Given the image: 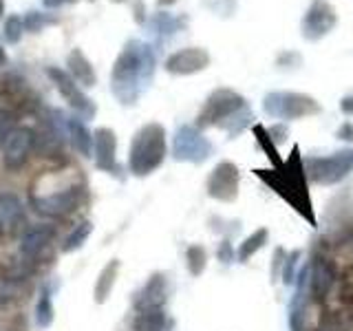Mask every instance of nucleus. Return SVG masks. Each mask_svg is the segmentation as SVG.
Returning <instances> with one entry per match:
<instances>
[{
  "mask_svg": "<svg viewBox=\"0 0 353 331\" xmlns=\"http://www.w3.org/2000/svg\"><path fill=\"white\" fill-rule=\"evenodd\" d=\"M55 234V230L47 223H36V225H31L25 234H22L20 239V254H22V259H27V261H33L38 257V254L49 245V241L53 239Z\"/></svg>",
  "mask_w": 353,
  "mask_h": 331,
  "instance_id": "nucleus-17",
  "label": "nucleus"
},
{
  "mask_svg": "<svg viewBox=\"0 0 353 331\" xmlns=\"http://www.w3.org/2000/svg\"><path fill=\"white\" fill-rule=\"evenodd\" d=\"M252 119H254V115H252V110H250V106H245V108H241V110H236L234 115H230L225 121H221V128H225L228 132H230V137H236L239 132H243L245 130L250 124H252Z\"/></svg>",
  "mask_w": 353,
  "mask_h": 331,
  "instance_id": "nucleus-27",
  "label": "nucleus"
},
{
  "mask_svg": "<svg viewBox=\"0 0 353 331\" xmlns=\"http://www.w3.org/2000/svg\"><path fill=\"white\" fill-rule=\"evenodd\" d=\"M168 154V141H165V128L157 121L141 126L130 141L128 150V170L135 177H148L163 163Z\"/></svg>",
  "mask_w": 353,
  "mask_h": 331,
  "instance_id": "nucleus-3",
  "label": "nucleus"
},
{
  "mask_svg": "<svg viewBox=\"0 0 353 331\" xmlns=\"http://www.w3.org/2000/svg\"><path fill=\"white\" fill-rule=\"evenodd\" d=\"M254 135H256V141H259V146L265 150V154L276 163V166H283V161H281V157H279V150H276V143L270 139V135H268V128L265 126H261V124H256L254 126Z\"/></svg>",
  "mask_w": 353,
  "mask_h": 331,
  "instance_id": "nucleus-31",
  "label": "nucleus"
},
{
  "mask_svg": "<svg viewBox=\"0 0 353 331\" xmlns=\"http://www.w3.org/2000/svg\"><path fill=\"white\" fill-rule=\"evenodd\" d=\"M135 307L139 309H150V307H161L165 303V279L163 274H152L148 283L141 287L135 296Z\"/></svg>",
  "mask_w": 353,
  "mask_h": 331,
  "instance_id": "nucleus-19",
  "label": "nucleus"
},
{
  "mask_svg": "<svg viewBox=\"0 0 353 331\" xmlns=\"http://www.w3.org/2000/svg\"><path fill=\"white\" fill-rule=\"evenodd\" d=\"M135 20L139 22V25H146V9H143V3L141 0H137V9H135Z\"/></svg>",
  "mask_w": 353,
  "mask_h": 331,
  "instance_id": "nucleus-41",
  "label": "nucleus"
},
{
  "mask_svg": "<svg viewBox=\"0 0 353 331\" xmlns=\"http://www.w3.org/2000/svg\"><path fill=\"white\" fill-rule=\"evenodd\" d=\"M185 265L192 276H201L208 265V252L201 245H190L185 252Z\"/></svg>",
  "mask_w": 353,
  "mask_h": 331,
  "instance_id": "nucleus-28",
  "label": "nucleus"
},
{
  "mask_svg": "<svg viewBox=\"0 0 353 331\" xmlns=\"http://www.w3.org/2000/svg\"><path fill=\"white\" fill-rule=\"evenodd\" d=\"M5 18V0H0V20Z\"/></svg>",
  "mask_w": 353,
  "mask_h": 331,
  "instance_id": "nucleus-44",
  "label": "nucleus"
},
{
  "mask_svg": "<svg viewBox=\"0 0 353 331\" xmlns=\"http://www.w3.org/2000/svg\"><path fill=\"white\" fill-rule=\"evenodd\" d=\"M53 314H55V312H53L51 296H49V292H42L40 301H38V309H36V323H38V327H40V329L51 327L53 318H55Z\"/></svg>",
  "mask_w": 353,
  "mask_h": 331,
  "instance_id": "nucleus-30",
  "label": "nucleus"
},
{
  "mask_svg": "<svg viewBox=\"0 0 353 331\" xmlns=\"http://www.w3.org/2000/svg\"><path fill=\"white\" fill-rule=\"evenodd\" d=\"M307 285H309V294H312L314 301L323 303L325 298L331 294V290H334V285H336L334 263H331L327 257H316L314 263H312V268H309Z\"/></svg>",
  "mask_w": 353,
  "mask_h": 331,
  "instance_id": "nucleus-15",
  "label": "nucleus"
},
{
  "mask_svg": "<svg viewBox=\"0 0 353 331\" xmlns=\"http://www.w3.org/2000/svg\"><path fill=\"white\" fill-rule=\"evenodd\" d=\"M66 73L73 77L77 86L82 84L84 88H93L97 84V73L82 49H71V53L66 55Z\"/></svg>",
  "mask_w": 353,
  "mask_h": 331,
  "instance_id": "nucleus-18",
  "label": "nucleus"
},
{
  "mask_svg": "<svg viewBox=\"0 0 353 331\" xmlns=\"http://www.w3.org/2000/svg\"><path fill=\"white\" fill-rule=\"evenodd\" d=\"M298 62H303V58L298 53H294V51H285V53L279 55V60H276V64H279V66H292V64H298Z\"/></svg>",
  "mask_w": 353,
  "mask_h": 331,
  "instance_id": "nucleus-37",
  "label": "nucleus"
},
{
  "mask_svg": "<svg viewBox=\"0 0 353 331\" xmlns=\"http://www.w3.org/2000/svg\"><path fill=\"white\" fill-rule=\"evenodd\" d=\"M22 217H25V205H22L20 199L11 192L0 194V234L14 230Z\"/></svg>",
  "mask_w": 353,
  "mask_h": 331,
  "instance_id": "nucleus-21",
  "label": "nucleus"
},
{
  "mask_svg": "<svg viewBox=\"0 0 353 331\" xmlns=\"http://www.w3.org/2000/svg\"><path fill=\"white\" fill-rule=\"evenodd\" d=\"M157 49L150 42L130 38L110 71V93L124 106H132L150 86L157 69Z\"/></svg>",
  "mask_w": 353,
  "mask_h": 331,
  "instance_id": "nucleus-1",
  "label": "nucleus"
},
{
  "mask_svg": "<svg viewBox=\"0 0 353 331\" xmlns=\"http://www.w3.org/2000/svg\"><path fill=\"white\" fill-rule=\"evenodd\" d=\"M336 137L338 139H345V141H353V124H351V121H345V124L338 128Z\"/></svg>",
  "mask_w": 353,
  "mask_h": 331,
  "instance_id": "nucleus-39",
  "label": "nucleus"
},
{
  "mask_svg": "<svg viewBox=\"0 0 353 331\" xmlns=\"http://www.w3.org/2000/svg\"><path fill=\"white\" fill-rule=\"evenodd\" d=\"M117 272H119V261L113 259L106 263V268L99 272L97 276V283H95V292H93V298L95 303H106V298L110 296V292H113V285L117 281Z\"/></svg>",
  "mask_w": 353,
  "mask_h": 331,
  "instance_id": "nucleus-22",
  "label": "nucleus"
},
{
  "mask_svg": "<svg viewBox=\"0 0 353 331\" xmlns=\"http://www.w3.org/2000/svg\"><path fill=\"white\" fill-rule=\"evenodd\" d=\"M93 152H95V166L102 172L108 174H117L119 172V163H117V137L115 132L102 126L93 132Z\"/></svg>",
  "mask_w": 353,
  "mask_h": 331,
  "instance_id": "nucleus-16",
  "label": "nucleus"
},
{
  "mask_svg": "<svg viewBox=\"0 0 353 331\" xmlns=\"http://www.w3.org/2000/svg\"><path fill=\"white\" fill-rule=\"evenodd\" d=\"M340 110L345 115H353V95H345L340 99Z\"/></svg>",
  "mask_w": 353,
  "mask_h": 331,
  "instance_id": "nucleus-40",
  "label": "nucleus"
},
{
  "mask_svg": "<svg viewBox=\"0 0 353 331\" xmlns=\"http://www.w3.org/2000/svg\"><path fill=\"white\" fill-rule=\"evenodd\" d=\"M185 27H188V18L170 14V11H157V14H152L146 20V29L154 40L152 47L157 51H161L163 44L168 40H172L176 33L183 31Z\"/></svg>",
  "mask_w": 353,
  "mask_h": 331,
  "instance_id": "nucleus-14",
  "label": "nucleus"
},
{
  "mask_svg": "<svg viewBox=\"0 0 353 331\" xmlns=\"http://www.w3.org/2000/svg\"><path fill=\"white\" fill-rule=\"evenodd\" d=\"M285 257H287V252L283 248H279L274 252V268H272V281L279 279V274L283 270V265H285Z\"/></svg>",
  "mask_w": 353,
  "mask_h": 331,
  "instance_id": "nucleus-36",
  "label": "nucleus"
},
{
  "mask_svg": "<svg viewBox=\"0 0 353 331\" xmlns=\"http://www.w3.org/2000/svg\"><path fill=\"white\" fill-rule=\"evenodd\" d=\"M268 239H270V230L268 228H259L256 232H252V234L241 243V248L236 252V259L241 263H248L261 248H265Z\"/></svg>",
  "mask_w": 353,
  "mask_h": 331,
  "instance_id": "nucleus-24",
  "label": "nucleus"
},
{
  "mask_svg": "<svg viewBox=\"0 0 353 331\" xmlns=\"http://www.w3.org/2000/svg\"><path fill=\"white\" fill-rule=\"evenodd\" d=\"M287 132H290L287 124H274V126L268 128V135H270V139L276 143V146H279V143H283V141L287 139Z\"/></svg>",
  "mask_w": 353,
  "mask_h": 331,
  "instance_id": "nucleus-34",
  "label": "nucleus"
},
{
  "mask_svg": "<svg viewBox=\"0 0 353 331\" xmlns=\"http://www.w3.org/2000/svg\"><path fill=\"white\" fill-rule=\"evenodd\" d=\"M212 58L203 47H185L170 53L163 62V69L170 75H194L205 71Z\"/></svg>",
  "mask_w": 353,
  "mask_h": 331,
  "instance_id": "nucleus-12",
  "label": "nucleus"
},
{
  "mask_svg": "<svg viewBox=\"0 0 353 331\" xmlns=\"http://www.w3.org/2000/svg\"><path fill=\"white\" fill-rule=\"evenodd\" d=\"M165 314L161 307L141 309L132 320V331H165Z\"/></svg>",
  "mask_w": 353,
  "mask_h": 331,
  "instance_id": "nucleus-23",
  "label": "nucleus"
},
{
  "mask_svg": "<svg viewBox=\"0 0 353 331\" xmlns=\"http://www.w3.org/2000/svg\"><path fill=\"white\" fill-rule=\"evenodd\" d=\"M174 3H176V0H157L159 7H168V5H174Z\"/></svg>",
  "mask_w": 353,
  "mask_h": 331,
  "instance_id": "nucleus-43",
  "label": "nucleus"
},
{
  "mask_svg": "<svg viewBox=\"0 0 353 331\" xmlns=\"http://www.w3.org/2000/svg\"><path fill=\"white\" fill-rule=\"evenodd\" d=\"M263 110L265 115H270L274 119H305L312 115L323 113V106L318 104V99H314L307 93H294V91H272L263 97Z\"/></svg>",
  "mask_w": 353,
  "mask_h": 331,
  "instance_id": "nucleus-4",
  "label": "nucleus"
},
{
  "mask_svg": "<svg viewBox=\"0 0 353 331\" xmlns=\"http://www.w3.org/2000/svg\"><path fill=\"white\" fill-rule=\"evenodd\" d=\"M47 75L53 80V84L58 86V91L64 97V102L75 110L77 117H80L82 121L95 117L97 108L93 104V99L73 82V77L69 73H66L64 69H60V66H47Z\"/></svg>",
  "mask_w": 353,
  "mask_h": 331,
  "instance_id": "nucleus-8",
  "label": "nucleus"
},
{
  "mask_svg": "<svg viewBox=\"0 0 353 331\" xmlns=\"http://www.w3.org/2000/svg\"><path fill=\"white\" fill-rule=\"evenodd\" d=\"M305 177L318 185H336L353 170V148H342L329 157H305Z\"/></svg>",
  "mask_w": 353,
  "mask_h": 331,
  "instance_id": "nucleus-5",
  "label": "nucleus"
},
{
  "mask_svg": "<svg viewBox=\"0 0 353 331\" xmlns=\"http://www.w3.org/2000/svg\"><path fill=\"white\" fill-rule=\"evenodd\" d=\"M16 130V119L9 110L0 108V146H5L7 137Z\"/></svg>",
  "mask_w": 353,
  "mask_h": 331,
  "instance_id": "nucleus-32",
  "label": "nucleus"
},
{
  "mask_svg": "<svg viewBox=\"0 0 353 331\" xmlns=\"http://www.w3.org/2000/svg\"><path fill=\"white\" fill-rule=\"evenodd\" d=\"M7 62H9V58H7V51H5L3 44H0V69H3V66H7Z\"/></svg>",
  "mask_w": 353,
  "mask_h": 331,
  "instance_id": "nucleus-42",
  "label": "nucleus"
},
{
  "mask_svg": "<svg viewBox=\"0 0 353 331\" xmlns=\"http://www.w3.org/2000/svg\"><path fill=\"white\" fill-rule=\"evenodd\" d=\"M298 259H301V250H294L292 254H287L285 257V265H283V283L285 285H292L294 283V270L298 265Z\"/></svg>",
  "mask_w": 353,
  "mask_h": 331,
  "instance_id": "nucleus-33",
  "label": "nucleus"
},
{
  "mask_svg": "<svg viewBox=\"0 0 353 331\" xmlns=\"http://www.w3.org/2000/svg\"><path fill=\"white\" fill-rule=\"evenodd\" d=\"M33 139L36 137H33V130L29 126H16L3 146V166L7 170L16 172L27 163Z\"/></svg>",
  "mask_w": 353,
  "mask_h": 331,
  "instance_id": "nucleus-13",
  "label": "nucleus"
},
{
  "mask_svg": "<svg viewBox=\"0 0 353 331\" xmlns=\"http://www.w3.org/2000/svg\"><path fill=\"white\" fill-rule=\"evenodd\" d=\"M82 201V185H71L47 197H31V205L38 214L49 219H62L77 210Z\"/></svg>",
  "mask_w": 353,
  "mask_h": 331,
  "instance_id": "nucleus-10",
  "label": "nucleus"
},
{
  "mask_svg": "<svg viewBox=\"0 0 353 331\" xmlns=\"http://www.w3.org/2000/svg\"><path fill=\"white\" fill-rule=\"evenodd\" d=\"M22 36H25V25H22V16H18V14L7 16L5 27H3V38H5V42L18 44L22 40Z\"/></svg>",
  "mask_w": 353,
  "mask_h": 331,
  "instance_id": "nucleus-29",
  "label": "nucleus"
},
{
  "mask_svg": "<svg viewBox=\"0 0 353 331\" xmlns=\"http://www.w3.org/2000/svg\"><path fill=\"white\" fill-rule=\"evenodd\" d=\"M239 183H241V172L236 168V163L232 161H221L214 166V170L210 172L205 190L208 194L216 199V201L232 203L239 197Z\"/></svg>",
  "mask_w": 353,
  "mask_h": 331,
  "instance_id": "nucleus-11",
  "label": "nucleus"
},
{
  "mask_svg": "<svg viewBox=\"0 0 353 331\" xmlns=\"http://www.w3.org/2000/svg\"><path fill=\"white\" fill-rule=\"evenodd\" d=\"M248 102L241 93L232 91V88H216L208 95L203 108L196 115V128L203 130L210 126H219L221 121H225L230 115H234L236 110L245 108Z\"/></svg>",
  "mask_w": 353,
  "mask_h": 331,
  "instance_id": "nucleus-6",
  "label": "nucleus"
},
{
  "mask_svg": "<svg viewBox=\"0 0 353 331\" xmlns=\"http://www.w3.org/2000/svg\"><path fill=\"white\" fill-rule=\"evenodd\" d=\"M298 152L301 150H298V146H294L292 157L287 159V163H283V170H256V174L263 177L281 197H285L303 217H307L312 223H316L312 201H309V192H307V177L303 168V159Z\"/></svg>",
  "mask_w": 353,
  "mask_h": 331,
  "instance_id": "nucleus-2",
  "label": "nucleus"
},
{
  "mask_svg": "<svg viewBox=\"0 0 353 331\" xmlns=\"http://www.w3.org/2000/svg\"><path fill=\"white\" fill-rule=\"evenodd\" d=\"M216 257L221 263H232L234 261V250H232V243L225 239V241H221V245H219V252H216Z\"/></svg>",
  "mask_w": 353,
  "mask_h": 331,
  "instance_id": "nucleus-35",
  "label": "nucleus"
},
{
  "mask_svg": "<svg viewBox=\"0 0 353 331\" xmlns=\"http://www.w3.org/2000/svg\"><path fill=\"white\" fill-rule=\"evenodd\" d=\"M75 3H80V0H42V5L47 9H60V7L75 5ZM86 3H95V0H86Z\"/></svg>",
  "mask_w": 353,
  "mask_h": 331,
  "instance_id": "nucleus-38",
  "label": "nucleus"
},
{
  "mask_svg": "<svg viewBox=\"0 0 353 331\" xmlns=\"http://www.w3.org/2000/svg\"><path fill=\"white\" fill-rule=\"evenodd\" d=\"M64 128H66V135H69V139L73 143V148L80 152L82 157H91V152H93V137H91V130L86 128L84 121L77 115H66Z\"/></svg>",
  "mask_w": 353,
  "mask_h": 331,
  "instance_id": "nucleus-20",
  "label": "nucleus"
},
{
  "mask_svg": "<svg viewBox=\"0 0 353 331\" xmlns=\"http://www.w3.org/2000/svg\"><path fill=\"white\" fill-rule=\"evenodd\" d=\"M58 22H60L58 16L42 14V11H36V9H31L22 16V25H25V31L29 33H40L44 27H53V25H58Z\"/></svg>",
  "mask_w": 353,
  "mask_h": 331,
  "instance_id": "nucleus-25",
  "label": "nucleus"
},
{
  "mask_svg": "<svg viewBox=\"0 0 353 331\" xmlns=\"http://www.w3.org/2000/svg\"><path fill=\"white\" fill-rule=\"evenodd\" d=\"M214 152L212 141H210L196 126L183 124L176 128L172 137V159L188 161V163H203Z\"/></svg>",
  "mask_w": 353,
  "mask_h": 331,
  "instance_id": "nucleus-7",
  "label": "nucleus"
},
{
  "mask_svg": "<svg viewBox=\"0 0 353 331\" xmlns=\"http://www.w3.org/2000/svg\"><path fill=\"white\" fill-rule=\"evenodd\" d=\"M91 232H93V223H91V221H82V223H77L71 234L64 239V243H62V252H64V254H71V252H75V250H80V248L84 245V241H86L88 237H91Z\"/></svg>",
  "mask_w": 353,
  "mask_h": 331,
  "instance_id": "nucleus-26",
  "label": "nucleus"
},
{
  "mask_svg": "<svg viewBox=\"0 0 353 331\" xmlns=\"http://www.w3.org/2000/svg\"><path fill=\"white\" fill-rule=\"evenodd\" d=\"M338 25V11L329 0H312V5L305 11L303 27L301 33L303 38L309 42H318L325 36H329L331 31Z\"/></svg>",
  "mask_w": 353,
  "mask_h": 331,
  "instance_id": "nucleus-9",
  "label": "nucleus"
}]
</instances>
